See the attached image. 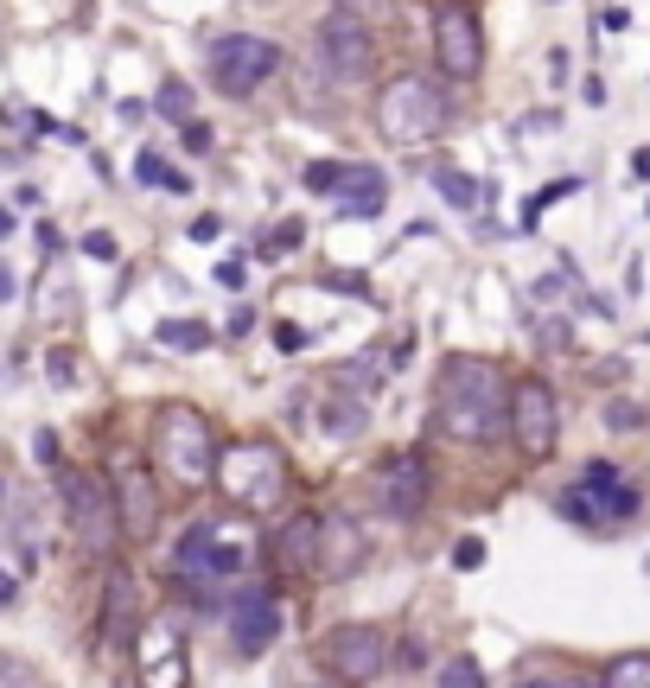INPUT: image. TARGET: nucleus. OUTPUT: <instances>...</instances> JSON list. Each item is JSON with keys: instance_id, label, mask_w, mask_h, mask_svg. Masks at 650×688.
Wrapping results in <instances>:
<instances>
[{"instance_id": "obj_28", "label": "nucleus", "mask_w": 650, "mask_h": 688, "mask_svg": "<svg viewBox=\"0 0 650 688\" xmlns=\"http://www.w3.org/2000/svg\"><path fill=\"white\" fill-rule=\"evenodd\" d=\"M300 236H306L300 223H275V230H268V243H262V255H268V261H281L288 249H300Z\"/></svg>"}, {"instance_id": "obj_42", "label": "nucleus", "mask_w": 650, "mask_h": 688, "mask_svg": "<svg viewBox=\"0 0 650 688\" xmlns=\"http://www.w3.org/2000/svg\"><path fill=\"white\" fill-rule=\"evenodd\" d=\"M645 211H650V198H645Z\"/></svg>"}, {"instance_id": "obj_31", "label": "nucleus", "mask_w": 650, "mask_h": 688, "mask_svg": "<svg viewBox=\"0 0 650 688\" xmlns=\"http://www.w3.org/2000/svg\"><path fill=\"white\" fill-rule=\"evenodd\" d=\"M83 255H90V261H121V243H115L108 230H90V236H83Z\"/></svg>"}, {"instance_id": "obj_15", "label": "nucleus", "mask_w": 650, "mask_h": 688, "mask_svg": "<svg viewBox=\"0 0 650 688\" xmlns=\"http://www.w3.org/2000/svg\"><path fill=\"white\" fill-rule=\"evenodd\" d=\"M275 638H281V606H275L268 593H243L236 613H230V644H236V656H243V663H249V656H268Z\"/></svg>"}, {"instance_id": "obj_37", "label": "nucleus", "mask_w": 650, "mask_h": 688, "mask_svg": "<svg viewBox=\"0 0 650 688\" xmlns=\"http://www.w3.org/2000/svg\"><path fill=\"white\" fill-rule=\"evenodd\" d=\"M13 293H20V275H13V268L0 261V306H13Z\"/></svg>"}, {"instance_id": "obj_23", "label": "nucleus", "mask_w": 650, "mask_h": 688, "mask_svg": "<svg viewBox=\"0 0 650 688\" xmlns=\"http://www.w3.org/2000/svg\"><path fill=\"white\" fill-rule=\"evenodd\" d=\"M363 421H370V415H363V401L358 396H338V401H332V415H325V434H332V440H358Z\"/></svg>"}, {"instance_id": "obj_27", "label": "nucleus", "mask_w": 650, "mask_h": 688, "mask_svg": "<svg viewBox=\"0 0 650 688\" xmlns=\"http://www.w3.org/2000/svg\"><path fill=\"white\" fill-rule=\"evenodd\" d=\"M606 683L613 688H645L650 683V656H618V663H606Z\"/></svg>"}, {"instance_id": "obj_4", "label": "nucleus", "mask_w": 650, "mask_h": 688, "mask_svg": "<svg viewBox=\"0 0 650 688\" xmlns=\"http://www.w3.org/2000/svg\"><path fill=\"white\" fill-rule=\"evenodd\" d=\"M211 478L223 485V498L243 504V510H275L288 498V466H281V453H275L268 440H236V446H223Z\"/></svg>"}, {"instance_id": "obj_43", "label": "nucleus", "mask_w": 650, "mask_h": 688, "mask_svg": "<svg viewBox=\"0 0 650 688\" xmlns=\"http://www.w3.org/2000/svg\"><path fill=\"white\" fill-rule=\"evenodd\" d=\"M0 491H7V485H0Z\"/></svg>"}, {"instance_id": "obj_7", "label": "nucleus", "mask_w": 650, "mask_h": 688, "mask_svg": "<svg viewBox=\"0 0 650 688\" xmlns=\"http://www.w3.org/2000/svg\"><path fill=\"white\" fill-rule=\"evenodd\" d=\"M320 65L332 83H370L376 77V33L363 26L358 13L332 7L320 20Z\"/></svg>"}, {"instance_id": "obj_18", "label": "nucleus", "mask_w": 650, "mask_h": 688, "mask_svg": "<svg viewBox=\"0 0 650 688\" xmlns=\"http://www.w3.org/2000/svg\"><path fill=\"white\" fill-rule=\"evenodd\" d=\"M179 656H185L179 651V631H173L166 618L141 631V676H147V683H179V676H185Z\"/></svg>"}, {"instance_id": "obj_32", "label": "nucleus", "mask_w": 650, "mask_h": 688, "mask_svg": "<svg viewBox=\"0 0 650 688\" xmlns=\"http://www.w3.org/2000/svg\"><path fill=\"white\" fill-rule=\"evenodd\" d=\"M179 135H185L191 153H211V121H198V115H191V121H179Z\"/></svg>"}, {"instance_id": "obj_3", "label": "nucleus", "mask_w": 650, "mask_h": 688, "mask_svg": "<svg viewBox=\"0 0 650 688\" xmlns=\"http://www.w3.org/2000/svg\"><path fill=\"white\" fill-rule=\"evenodd\" d=\"M153 459H160V471H166L173 485L198 491V485L217 471L211 421H205L191 401H166V408L153 415Z\"/></svg>"}, {"instance_id": "obj_29", "label": "nucleus", "mask_w": 650, "mask_h": 688, "mask_svg": "<svg viewBox=\"0 0 650 688\" xmlns=\"http://www.w3.org/2000/svg\"><path fill=\"white\" fill-rule=\"evenodd\" d=\"M338 179H345L338 160H313V166H306V191H338Z\"/></svg>"}, {"instance_id": "obj_39", "label": "nucleus", "mask_w": 650, "mask_h": 688, "mask_svg": "<svg viewBox=\"0 0 650 688\" xmlns=\"http://www.w3.org/2000/svg\"><path fill=\"white\" fill-rule=\"evenodd\" d=\"M13 599H20V580H13V574H0V606H13Z\"/></svg>"}, {"instance_id": "obj_41", "label": "nucleus", "mask_w": 650, "mask_h": 688, "mask_svg": "<svg viewBox=\"0 0 650 688\" xmlns=\"http://www.w3.org/2000/svg\"><path fill=\"white\" fill-rule=\"evenodd\" d=\"M0 236H13V211H0Z\"/></svg>"}, {"instance_id": "obj_26", "label": "nucleus", "mask_w": 650, "mask_h": 688, "mask_svg": "<svg viewBox=\"0 0 650 688\" xmlns=\"http://www.w3.org/2000/svg\"><path fill=\"white\" fill-rule=\"evenodd\" d=\"M135 179H141V185H166V191H185V179L160 160V153H135Z\"/></svg>"}, {"instance_id": "obj_40", "label": "nucleus", "mask_w": 650, "mask_h": 688, "mask_svg": "<svg viewBox=\"0 0 650 688\" xmlns=\"http://www.w3.org/2000/svg\"><path fill=\"white\" fill-rule=\"evenodd\" d=\"M631 173H638V179H650V147H638V153H631Z\"/></svg>"}, {"instance_id": "obj_22", "label": "nucleus", "mask_w": 650, "mask_h": 688, "mask_svg": "<svg viewBox=\"0 0 650 688\" xmlns=\"http://www.w3.org/2000/svg\"><path fill=\"white\" fill-rule=\"evenodd\" d=\"M160 345L166 351H211V326H198V319H160Z\"/></svg>"}, {"instance_id": "obj_5", "label": "nucleus", "mask_w": 650, "mask_h": 688, "mask_svg": "<svg viewBox=\"0 0 650 688\" xmlns=\"http://www.w3.org/2000/svg\"><path fill=\"white\" fill-rule=\"evenodd\" d=\"M58 498H65V516H71L77 543L90 555H115L121 543V510H115V485L103 471H58Z\"/></svg>"}, {"instance_id": "obj_2", "label": "nucleus", "mask_w": 650, "mask_h": 688, "mask_svg": "<svg viewBox=\"0 0 650 688\" xmlns=\"http://www.w3.org/2000/svg\"><path fill=\"white\" fill-rule=\"evenodd\" d=\"M446 90L433 83V77H396V83H383V96H376V135L390 147H428L446 135Z\"/></svg>"}, {"instance_id": "obj_1", "label": "nucleus", "mask_w": 650, "mask_h": 688, "mask_svg": "<svg viewBox=\"0 0 650 688\" xmlns=\"http://www.w3.org/2000/svg\"><path fill=\"white\" fill-rule=\"evenodd\" d=\"M440 428L453 440H498V428H510V389L498 376V363L446 358V370H440Z\"/></svg>"}, {"instance_id": "obj_8", "label": "nucleus", "mask_w": 650, "mask_h": 688, "mask_svg": "<svg viewBox=\"0 0 650 688\" xmlns=\"http://www.w3.org/2000/svg\"><path fill=\"white\" fill-rule=\"evenodd\" d=\"M390 656H396V644H390L383 625H338L320 644L325 676H338V683H376L390 669Z\"/></svg>"}, {"instance_id": "obj_36", "label": "nucleus", "mask_w": 650, "mask_h": 688, "mask_svg": "<svg viewBox=\"0 0 650 688\" xmlns=\"http://www.w3.org/2000/svg\"><path fill=\"white\" fill-rule=\"evenodd\" d=\"M191 236H198V243H217V236H223V223H217V218H191Z\"/></svg>"}, {"instance_id": "obj_10", "label": "nucleus", "mask_w": 650, "mask_h": 688, "mask_svg": "<svg viewBox=\"0 0 650 688\" xmlns=\"http://www.w3.org/2000/svg\"><path fill=\"white\" fill-rule=\"evenodd\" d=\"M638 510V491L618 478L613 459H593V466L580 471L574 491H561V516L568 523H625Z\"/></svg>"}, {"instance_id": "obj_24", "label": "nucleus", "mask_w": 650, "mask_h": 688, "mask_svg": "<svg viewBox=\"0 0 650 688\" xmlns=\"http://www.w3.org/2000/svg\"><path fill=\"white\" fill-rule=\"evenodd\" d=\"M433 683L440 688H485V669H478L472 656H446V663L433 669Z\"/></svg>"}, {"instance_id": "obj_30", "label": "nucleus", "mask_w": 650, "mask_h": 688, "mask_svg": "<svg viewBox=\"0 0 650 688\" xmlns=\"http://www.w3.org/2000/svg\"><path fill=\"white\" fill-rule=\"evenodd\" d=\"M453 568H460V574H478V568H485V543H478V536H460V543H453Z\"/></svg>"}, {"instance_id": "obj_11", "label": "nucleus", "mask_w": 650, "mask_h": 688, "mask_svg": "<svg viewBox=\"0 0 650 688\" xmlns=\"http://www.w3.org/2000/svg\"><path fill=\"white\" fill-rule=\"evenodd\" d=\"M555 428H561L555 389H548L542 376H523V383L510 389V440H516V453H523V459H548Z\"/></svg>"}, {"instance_id": "obj_12", "label": "nucleus", "mask_w": 650, "mask_h": 688, "mask_svg": "<svg viewBox=\"0 0 650 688\" xmlns=\"http://www.w3.org/2000/svg\"><path fill=\"white\" fill-rule=\"evenodd\" d=\"M428 498H433V471L421 453H396V459L376 466V504L390 516H421Z\"/></svg>"}, {"instance_id": "obj_20", "label": "nucleus", "mask_w": 650, "mask_h": 688, "mask_svg": "<svg viewBox=\"0 0 650 688\" xmlns=\"http://www.w3.org/2000/svg\"><path fill=\"white\" fill-rule=\"evenodd\" d=\"M173 568H179V574H198V580L217 574V523H191V529H185L179 548H173Z\"/></svg>"}, {"instance_id": "obj_13", "label": "nucleus", "mask_w": 650, "mask_h": 688, "mask_svg": "<svg viewBox=\"0 0 650 688\" xmlns=\"http://www.w3.org/2000/svg\"><path fill=\"white\" fill-rule=\"evenodd\" d=\"M141 644V593H135V574L128 568H108L103 586V651L128 656Z\"/></svg>"}, {"instance_id": "obj_21", "label": "nucleus", "mask_w": 650, "mask_h": 688, "mask_svg": "<svg viewBox=\"0 0 650 688\" xmlns=\"http://www.w3.org/2000/svg\"><path fill=\"white\" fill-rule=\"evenodd\" d=\"M433 191H440L446 205H460V211H472V205L485 198V185H478V179H466L460 166H440V173H433Z\"/></svg>"}, {"instance_id": "obj_19", "label": "nucleus", "mask_w": 650, "mask_h": 688, "mask_svg": "<svg viewBox=\"0 0 650 688\" xmlns=\"http://www.w3.org/2000/svg\"><path fill=\"white\" fill-rule=\"evenodd\" d=\"M281 568H293V574H306V568H320V516L313 510H300L288 529H281Z\"/></svg>"}, {"instance_id": "obj_25", "label": "nucleus", "mask_w": 650, "mask_h": 688, "mask_svg": "<svg viewBox=\"0 0 650 688\" xmlns=\"http://www.w3.org/2000/svg\"><path fill=\"white\" fill-rule=\"evenodd\" d=\"M153 109L166 115V121H191V90H185L179 77H166V83H160V96H153Z\"/></svg>"}, {"instance_id": "obj_35", "label": "nucleus", "mask_w": 650, "mask_h": 688, "mask_svg": "<svg viewBox=\"0 0 650 688\" xmlns=\"http://www.w3.org/2000/svg\"><path fill=\"white\" fill-rule=\"evenodd\" d=\"M217 281H223V288L236 293L243 281H249V268H243V261H217Z\"/></svg>"}, {"instance_id": "obj_34", "label": "nucleus", "mask_w": 650, "mask_h": 688, "mask_svg": "<svg viewBox=\"0 0 650 688\" xmlns=\"http://www.w3.org/2000/svg\"><path fill=\"white\" fill-rule=\"evenodd\" d=\"M33 453L45 459V466H58V434H51V428H38V434H33Z\"/></svg>"}, {"instance_id": "obj_38", "label": "nucleus", "mask_w": 650, "mask_h": 688, "mask_svg": "<svg viewBox=\"0 0 650 688\" xmlns=\"http://www.w3.org/2000/svg\"><path fill=\"white\" fill-rule=\"evenodd\" d=\"M580 103H593V109H600V103H606V83H600V77H587V83H580Z\"/></svg>"}, {"instance_id": "obj_16", "label": "nucleus", "mask_w": 650, "mask_h": 688, "mask_svg": "<svg viewBox=\"0 0 650 688\" xmlns=\"http://www.w3.org/2000/svg\"><path fill=\"white\" fill-rule=\"evenodd\" d=\"M363 555H370V543H363V529L351 516H320V574H332V580L358 574Z\"/></svg>"}, {"instance_id": "obj_6", "label": "nucleus", "mask_w": 650, "mask_h": 688, "mask_svg": "<svg viewBox=\"0 0 650 688\" xmlns=\"http://www.w3.org/2000/svg\"><path fill=\"white\" fill-rule=\"evenodd\" d=\"M275 71H281V45L262 38V33H223L211 45V83L223 96H236V103L255 96Z\"/></svg>"}, {"instance_id": "obj_14", "label": "nucleus", "mask_w": 650, "mask_h": 688, "mask_svg": "<svg viewBox=\"0 0 650 688\" xmlns=\"http://www.w3.org/2000/svg\"><path fill=\"white\" fill-rule=\"evenodd\" d=\"M115 510H121V536L128 543H147L160 529V491L141 466H121L115 471Z\"/></svg>"}, {"instance_id": "obj_17", "label": "nucleus", "mask_w": 650, "mask_h": 688, "mask_svg": "<svg viewBox=\"0 0 650 688\" xmlns=\"http://www.w3.org/2000/svg\"><path fill=\"white\" fill-rule=\"evenodd\" d=\"M338 218H383V198H390V185L376 166H345V179H338Z\"/></svg>"}, {"instance_id": "obj_33", "label": "nucleus", "mask_w": 650, "mask_h": 688, "mask_svg": "<svg viewBox=\"0 0 650 688\" xmlns=\"http://www.w3.org/2000/svg\"><path fill=\"white\" fill-rule=\"evenodd\" d=\"M275 345H281V351H306V326H288V319H281V326H275Z\"/></svg>"}, {"instance_id": "obj_9", "label": "nucleus", "mask_w": 650, "mask_h": 688, "mask_svg": "<svg viewBox=\"0 0 650 688\" xmlns=\"http://www.w3.org/2000/svg\"><path fill=\"white\" fill-rule=\"evenodd\" d=\"M433 65L453 77V83L485 71V26H478V13H472L466 0H440L433 7Z\"/></svg>"}]
</instances>
